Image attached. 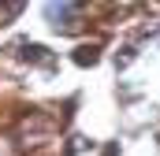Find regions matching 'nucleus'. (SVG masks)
I'll return each mask as SVG.
<instances>
[{"mask_svg": "<svg viewBox=\"0 0 160 156\" xmlns=\"http://www.w3.org/2000/svg\"><path fill=\"white\" fill-rule=\"evenodd\" d=\"M78 63H97V48H78Z\"/></svg>", "mask_w": 160, "mask_h": 156, "instance_id": "1", "label": "nucleus"}]
</instances>
